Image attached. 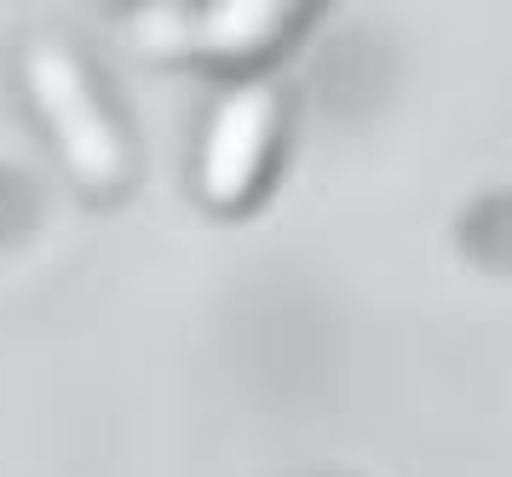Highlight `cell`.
<instances>
[{
  "label": "cell",
  "instance_id": "cell-1",
  "mask_svg": "<svg viewBox=\"0 0 512 477\" xmlns=\"http://www.w3.org/2000/svg\"><path fill=\"white\" fill-rule=\"evenodd\" d=\"M24 92L35 104L41 133L58 144L70 179L87 196H116L133 179V133L116 115L110 92L70 41H29L24 52Z\"/></svg>",
  "mask_w": 512,
  "mask_h": 477
},
{
  "label": "cell",
  "instance_id": "cell-2",
  "mask_svg": "<svg viewBox=\"0 0 512 477\" xmlns=\"http://www.w3.org/2000/svg\"><path fill=\"white\" fill-rule=\"evenodd\" d=\"M282 144V92L271 81H242L213 104L196 150V196L213 213L248 207L277 173Z\"/></svg>",
  "mask_w": 512,
  "mask_h": 477
},
{
  "label": "cell",
  "instance_id": "cell-3",
  "mask_svg": "<svg viewBox=\"0 0 512 477\" xmlns=\"http://www.w3.org/2000/svg\"><path fill=\"white\" fill-rule=\"evenodd\" d=\"M294 6H271V0H254V6H150L139 12V41L162 58H219V64H248L259 52L294 29Z\"/></svg>",
  "mask_w": 512,
  "mask_h": 477
}]
</instances>
